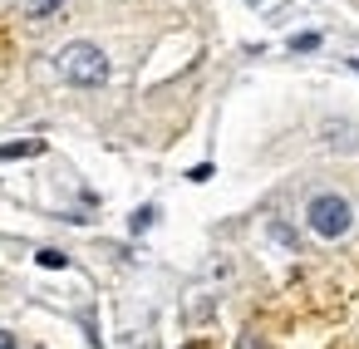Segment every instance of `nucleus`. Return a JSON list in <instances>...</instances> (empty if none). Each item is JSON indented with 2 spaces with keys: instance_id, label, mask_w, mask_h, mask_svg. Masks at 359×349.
Segmentation results:
<instances>
[{
  "instance_id": "obj_5",
  "label": "nucleus",
  "mask_w": 359,
  "mask_h": 349,
  "mask_svg": "<svg viewBox=\"0 0 359 349\" xmlns=\"http://www.w3.org/2000/svg\"><path fill=\"white\" fill-rule=\"evenodd\" d=\"M290 50H300V55H310V50H320V35H295V40H290Z\"/></svg>"
},
{
  "instance_id": "obj_3",
  "label": "nucleus",
  "mask_w": 359,
  "mask_h": 349,
  "mask_svg": "<svg viewBox=\"0 0 359 349\" xmlns=\"http://www.w3.org/2000/svg\"><path fill=\"white\" fill-rule=\"evenodd\" d=\"M45 153V138H25V143H0V163H15V158H35Z\"/></svg>"
},
{
  "instance_id": "obj_2",
  "label": "nucleus",
  "mask_w": 359,
  "mask_h": 349,
  "mask_svg": "<svg viewBox=\"0 0 359 349\" xmlns=\"http://www.w3.org/2000/svg\"><path fill=\"white\" fill-rule=\"evenodd\" d=\"M305 221H310V231H315V236L339 241V236H349V226H354V207H349L344 197H334V192H320V197H310Z\"/></svg>"
},
{
  "instance_id": "obj_8",
  "label": "nucleus",
  "mask_w": 359,
  "mask_h": 349,
  "mask_svg": "<svg viewBox=\"0 0 359 349\" xmlns=\"http://www.w3.org/2000/svg\"><path fill=\"white\" fill-rule=\"evenodd\" d=\"M60 11V0H35V15H55Z\"/></svg>"
},
{
  "instance_id": "obj_4",
  "label": "nucleus",
  "mask_w": 359,
  "mask_h": 349,
  "mask_svg": "<svg viewBox=\"0 0 359 349\" xmlns=\"http://www.w3.org/2000/svg\"><path fill=\"white\" fill-rule=\"evenodd\" d=\"M35 261H40L45 271H65V266H69V256H65V251H55V246H45V251H40Z\"/></svg>"
},
{
  "instance_id": "obj_9",
  "label": "nucleus",
  "mask_w": 359,
  "mask_h": 349,
  "mask_svg": "<svg viewBox=\"0 0 359 349\" xmlns=\"http://www.w3.org/2000/svg\"><path fill=\"white\" fill-rule=\"evenodd\" d=\"M0 349H20V344H15V334H6V329H0Z\"/></svg>"
},
{
  "instance_id": "obj_1",
  "label": "nucleus",
  "mask_w": 359,
  "mask_h": 349,
  "mask_svg": "<svg viewBox=\"0 0 359 349\" xmlns=\"http://www.w3.org/2000/svg\"><path fill=\"white\" fill-rule=\"evenodd\" d=\"M55 69H60V79H69L79 89H99L109 79V55L99 45H89V40H74V45H65L55 55Z\"/></svg>"
},
{
  "instance_id": "obj_6",
  "label": "nucleus",
  "mask_w": 359,
  "mask_h": 349,
  "mask_svg": "<svg viewBox=\"0 0 359 349\" xmlns=\"http://www.w3.org/2000/svg\"><path fill=\"white\" fill-rule=\"evenodd\" d=\"M153 217H158L153 207H138V212H133V231H148V226H153Z\"/></svg>"
},
{
  "instance_id": "obj_10",
  "label": "nucleus",
  "mask_w": 359,
  "mask_h": 349,
  "mask_svg": "<svg viewBox=\"0 0 359 349\" xmlns=\"http://www.w3.org/2000/svg\"><path fill=\"white\" fill-rule=\"evenodd\" d=\"M349 69H354V74H359V60H349Z\"/></svg>"
},
{
  "instance_id": "obj_7",
  "label": "nucleus",
  "mask_w": 359,
  "mask_h": 349,
  "mask_svg": "<svg viewBox=\"0 0 359 349\" xmlns=\"http://www.w3.org/2000/svg\"><path fill=\"white\" fill-rule=\"evenodd\" d=\"M236 349H266V339H261V334H241Z\"/></svg>"
}]
</instances>
